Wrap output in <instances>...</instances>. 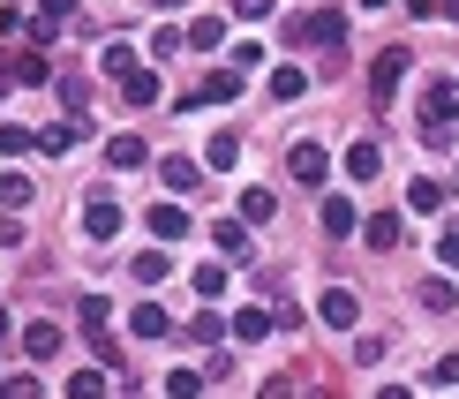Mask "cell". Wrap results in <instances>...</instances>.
<instances>
[{
    "mask_svg": "<svg viewBox=\"0 0 459 399\" xmlns=\"http://www.w3.org/2000/svg\"><path fill=\"white\" fill-rule=\"evenodd\" d=\"M286 46H324V53H339V46H347V15H339V8L294 15V23H286Z\"/></svg>",
    "mask_w": 459,
    "mask_h": 399,
    "instance_id": "1",
    "label": "cell"
},
{
    "mask_svg": "<svg viewBox=\"0 0 459 399\" xmlns=\"http://www.w3.org/2000/svg\"><path fill=\"white\" fill-rule=\"evenodd\" d=\"M241 99V68H204V83L196 91H181V113H204V106H234Z\"/></svg>",
    "mask_w": 459,
    "mask_h": 399,
    "instance_id": "2",
    "label": "cell"
},
{
    "mask_svg": "<svg viewBox=\"0 0 459 399\" xmlns=\"http://www.w3.org/2000/svg\"><path fill=\"white\" fill-rule=\"evenodd\" d=\"M83 234H91V241H113V234H121V204H113V196H91V204H83Z\"/></svg>",
    "mask_w": 459,
    "mask_h": 399,
    "instance_id": "3",
    "label": "cell"
},
{
    "mask_svg": "<svg viewBox=\"0 0 459 399\" xmlns=\"http://www.w3.org/2000/svg\"><path fill=\"white\" fill-rule=\"evenodd\" d=\"M316 317H324V325H332V332H347V325H354V317H361V301H354L347 287H332V294H324V301H316Z\"/></svg>",
    "mask_w": 459,
    "mask_h": 399,
    "instance_id": "4",
    "label": "cell"
},
{
    "mask_svg": "<svg viewBox=\"0 0 459 399\" xmlns=\"http://www.w3.org/2000/svg\"><path fill=\"white\" fill-rule=\"evenodd\" d=\"M377 174H385V151H377L369 136L347 143V181H377Z\"/></svg>",
    "mask_w": 459,
    "mask_h": 399,
    "instance_id": "5",
    "label": "cell"
},
{
    "mask_svg": "<svg viewBox=\"0 0 459 399\" xmlns=\"http://www.w3.org/2000/svg\"><path fill=\"white\" fill-rule=\"evenodd\" d=\"M128 279H136V287L151 294V287H159V279H174V256H166V249H143L136 264H128Z\"/></svg>",
    "mask_w": 459,
    "mask_h": 399,
    "instance_id": "6",
    "label": "cell"
},
{
    "mask_svg": "<svg viewBox=\"0 0 459 399\" xmlns=\"http://www.w3.org/2000/svg\"><path fill=\"white\" fill-rule=\"evenodd\" d=\"M23 354H30V362H53V354H61V325H46V317L23 325Z\"/></svg>",
    "mask_w": 459,
    "mask_h": 399,
    "instance_id": "7",
    "label": "cell"
},
{
    "mask_svg": "<svg viewBox=\"0 0 459 399\" xmlns=\"http://www.w3.org/2000/svg\"><path fill=\"white\" fill-rule=\"evenodd\" d=\"M286 174H294V181H324V143H294V151H286Z\"/></svg>",
    "mask_w": 459,
    "mask_h": 399,
    "instance_id": "8",
    "label": "cell"
},
{
    "mask_svg": "<svg viewBox=\"0 0 459 399\" xmlns=\"http://www.w3.org/2000/svg\"><path fill=\"white\" fill-rule=\"evenodd\" d=\"M399 75H407V53H399V46H392V53H377V68H369V83H377V106L392 99V83H399Z\"/></svg>",
    "mask_w": 459,
    "mask_h": 399,
    "instance_id": "9",
    "label": "cell"
},
{
    "mask_svg": "<svg viewBox=\"0 0 459 399\" xmlns=\"http://www.w3.org/2000/svg\"><path fill=\"white\" fill-rule=\"evenodd\" d=\"M143 219H151V234H159V241H181V234H188V212H181V204H151Z\"/></svg>",
    "mask_w": 459,
    "mask_h": 399,
    "instance_id": "10",
    "label": "cell"
},
{
    "mask_svg": "<svg viewBox=\"0 0 459 399\" xmlns=\"http://www.w3.org/2000/svg\"><path fill=\"white\" fill-rule=\"evenodd\" d=\"M128 332H136V339H166V332H174V317H166L159 301H136V317H128Z\"/></svg>",
    "mask_w": 459,
    "mask_h": 399,
    "instance_id": "11",
    "label": "cell"
},
{
    "mask_svg": "<svg viewBox=\"0 0 459 399\" xmlns=\"http://www.w3.org/2000/svg\"><path fill=\"white\" fill-rule=\"evenodd\" d=\"M83 136H91V128H83V121H53V128H46V136H38V151H53V159H68V151H75V143H83Z\"/></svg>",
    "mask_w": 459,
    "mask_h": 399,
    "instance_id": "12",
    "label": "cell"
},
{
    "mask_svg": "<svg viewBox=\"0 0 459 399\" xmlns=\"http://www.w3.org/2000/svg\"><path fill=\"white\" fill-rule=\"evenodd\" d=\"M361 241H369L377 256H392V249H399V212H377L369 226H361Z\"/></svg>",
    "mask_w": 459,
    "mask_h": 399,
    "instance_id": "13",
    "label": "cell"
},
{
    "mask_svg": "<svg viewBox=\"0 0 459 399\" xmlns=\"http://www.w3.org/2000/svg\"><path fill=\"white\" fill-rule=\"evenodd\" d=\"M181 30H188V46H196V53L226 46V15H196V23H181Z\"/></svg>",
    "mask_w": 459,
    "mask_h": 399,
    "instance_id": "14",
    "label": "cell"
},
{
    "mask_svg": "<svg viewBox=\"0 0 459 399\" xmlns=\"http://www.w3.org/2000/svg\"><path fill=\"white\" fill-rule=\"evenodd\" d=\"M272 99H279V106L309 99V75H301V68H272Z\"/></svg>",
    "mask_w": 459,
    "mask_h": 399,
    "instance_id": "15",
    "label": "cell"
},
{
    "mask_svg": "<svg viewBox=\"0 0 459 399\" xmlns=\"http://www.w3.org/2000/svg\"><path fill=\"white\" fill-rule=\"evenodd\" d=\"M241 219H248V226H272V219H279V196H272V188H248V196H241Z\"/></svg>",
    "mask_w": 459,
    "mask_h": 399,
    "instance_id": "16",
    "label": "cell"
},
{
    "mask_svg": "<svg viewBox=\"0 0 459 399\" xmlns=\"http://www.w3.org/2000/svg\"><path fill=\"white\" fill-rule=\"evenodd\" d=\"M324 234H354V196H324Z\"/></svg>",
    "mask_w": 459,
    "mask_h": 399,
    "instance_id": "17",
    "label": "cell"
},
{
    "mask_svg": "<svg viewBox=\"0 0 459 399\" xmlns=\"http://www.w3.org/2000/svg\"><path fill=\"white\" fill-rule=\"evenodd\" d=\"M159 91H166L159 75H151V68H136V75L121 83V99H128V106H159Z\"/></svg>",
    "mask_w": 459,
    "mask_h": 399,
    "instance_id": "18",
    "label": "cell"
},
{
    "mask_svg": "<svg viewBox=\"0 0 459 399\" xmlns=\"http://www.w3.org/2000/svg\"><path fill=\"white\" fill-rule=\"evenodd\" d=\"M188 339H196V347H219V339H234V325H219V317H212V301H204V309H196V325H188Z\"/></svg>",
    "mask_w": 459,
    "mask_h": 399,
    "instance_id": "19",
    "label": "cell"
},
{
    "mask_svg": "<svg viewBox=\"0 0 459 399\" xmlns=\"http://www.w3.org/2000/svg\"><path fill=\"white\" fill-rule=\"evenodd\" d=\"M272 325H279V317H264V309H241V317H234V339L264 347V339H272Z\"/></svg>",
    "mask_w": 459,
    "mask_h": 399,
    "instance_id": "20",
    "label": "cell"
},
{
    "mask_svg": "<svg viewBox=\"0 0 459 399\" xmlns=\"http://www.w3.org/2000/svg\"><path fill=\"white\" fill-rule=\"evenodd\" d=\"M159 174H166V188H196V181H204V166L174 151V159H159Z\"/></svg>",
    "mask_w": 459,
    "mask_h": 399,
    "instance_id": "21",
    "label": "cell"
},
{
    "mask_svg": "<svg viewBox=\"0 0 459 399\" xmlns=\"http://www.w3.org/2000/svg\"><path fill=\"white\" fill-rule=\"evenodd\" d=\"M212 241H219L226 256H241V249H248V219H219V226H212Z\"/></svg>",
    "mask_w": 459,
    "mask_h": 399,
    "instance_id": "22",
    "label": "cell"
},
{
    "mask_svg": "<svg viewBox=\"0 0 459 399\" xmlns=\"http://www.w3.org/2000/svg\"><path fill=\"white\" fill-rule=\"evenodd\" d=\"M0 151H8V159H23V151H38V136L23 121H0Z\"/></svg>",
    "mask_w": 459,
    "mask_h": 399,
    "instance_id": "23",
    "label": "cell"
},
{
    "mask_svg": "<svg viewBox=\"0 0 459 399\" xmlns=\"http://www.w3.org/2000/svg\"><path fill=\"white\" fill-rule=\"evenodd\" d=\"M106 159L121 166V174H128V166H143V136H113V143H106Z\"/></svg>",
    "mask_w": 459,
    "mask_h": 399,
    "instance_id": "24",
    "label": "cell"
},
{
    "mask_svg": "<svg viewBox=\"0 0 459 399\" xmlns=\"http://www.w3.org/2000/svg\"><path fill=\"white\" fill-rule=\"evenodd\" d=\"M407 204H414V212H445V188H437V181L422 174V181H414V188H407Z\"/></svg>",
    "mask_w": 459,
    "mask_h": 399,
    "instance_id": "25",
    "label": "cell"
},
{
    "mask_svg": "<svg viewBox=\"0 0 459 399\" xmlns=\"http://www.w3.org/2000/svg\"><path fill=\"white\" fill-rule=\"evenodd\" d=\"M0 204H8V212H30V181L23 174H0Z\"/></svg>",
    "mask_w": 459,
    "mask_h": 399,
    "instance_id": "26",
    "label": "cell"
},
{
    "mask_svg": "<svg viewBox=\"0 0 459 399\" xmlns=\"http://www.w3.org/2000/svg\"><path fill=\"white\" fill-rule=\"evenodd\" d=\"M106 75L128 83V75H136V46H106Z\"/></svg>",
    "mask_w": 459,
    "mask_h": 399,
    "instance_id": "27",
    "label": "cell"
},
{
    "mask_svg": "<svg viewBox=\"0 0 459 399\" xmlns=\"http://www.w3.org/2000/svg\"><path fill=\"white\" fill-rule=\"evenodd\" d=\"M188 279H196V301H219V294H226V272H219V264H204V272H188Z\"/></svg>",
    "mask_w": 459,
    "mask_h": 399,
    "instance_id": "28",
    "label": "cell"
},
{
    "mask_svg": "<svg viewBox=\"0 0 459 399\" xmlns=\"http://www.w3.org/2000/svg\"><path fill=\"white\" fill-rule=\"evenodd\" d=\"M15 83H46V53H38V46L15 53Z\"/></svg>",
    "mask_w": 459,
    "mask_h": 399,
    "instance_id": "29",
    "label": "cell"
},
{
    "mask_svg": "<svg viewBox=\"0 0 459 399\" xmlns=\"http://www.w3.org/2000/svg\"><path fill=\"white\" fill-rule=\"evenodd\" d=\"M99 392H106L99 369H75V377H68V399H99Z\"/></svg>",
    "mask_w": 459,
    "mask_h": 399,
    "instance_id": "30",
    "label": "cell"
},
{
    "mask_svg": "<svg viewBox=\"0 0 459 399\" xmlns=\"http://www.w3.org/2000/svg\"><path fill=\"white\" fill-rule=\"evenodd\" d=\"M196 392H204L196 369H174V377H166V399H196Z\"/></svg>",
    "mask_w": 459,
    "mask_h": 399,
    "instance_id": "31",
    "label": "cell"
},
{
    "mask_svg": "<svg viewBox=\"0 0 459 399\" xmlns=\"http://www.w3.org/2000/svg\"><path fill=\"white\" fill-rule=\"evenodd\" d=\"M212 166L226 174V166H241V136H212Z\"/></svg>",
    "mask_w": 459,
    "mask_h": 399,
    "instance_id": "32",
    "label": "cell"
},
{
    "mask_svg": "<svg viewBox=\"0 0 459 399\" xmlns=\"http://www.w3.org/2000/svg\"><path fill=\"white\" fill-rule=\"evenodd\" d=\"M23 38H30V46H53V38H61V23H53V15H30Z\"/></svg>",
    "mask_w": 459,
    "mask_h": 399,
    "instance_id": "33",
    "label": "cell"
},
{
    "mask_svg": "<svg viewBox=\"0 0 459 399\" xmlns=\"http://www.w3.org/2000/svg\"><path fill=\"white\" fill-rule=\"evenodd\" d=\"M437 264H459V219H445V234H437Z\"/></svg>",
    "mask_w": 459,
    "mask_h": 399,
    "instance_id": "34",
    "label": "cell"
},
{
    "mask_svg": "<svg viewBox=\"0 0 459 399\" xmlns=\"http://www.w3.org/2000/svg\"><path fill=\"white\" fill-rule=\"evenodd\" d=\"M181 46H188V30H159V38H151V53H159V61H174Z\"/></svg>",
    "mask_w": 459,
    "mask_h": 399,
    "instance_id": "35",
    "label": "cell"
},
{
    "mask_svg": "<svg viewBox=\"0 0 459 399\" xmlns=\"http://www.w3.org/2000/svg\"><path fill=\"white\" fill-rule=\"evenodd\" d=\"M437 385H459V354H437Z\"/></svg>",
    "mask_w": 459,
    "mask_h": 399,
    "instance_id": "36",
    "label": "cell"
},
{
    "mask_svg": "<svg viewBox=\"0 0 459 399\" xmlns=\"http://www.w3.org/2000/svg\"><path fill=\"white\" fill-rule=\"evenodd\" d=\"M23 241V219H0V249H15Z\"/></svg>",
    "mask_w": 459,
    "mask_h": 399,
    "instance_id": "37",
    "label": "cell"
},
{
    "mask_svg": "<svg viewBox=\"0 0 459 399\" xmlns=\"http://www.w3.org/2000/svg\"><path fill=\"white\" fill-rule=\"evenodd\" d=\"M38 15H53V23H61V15H75V0H38Z\"/></svg>",
    "mask_w": 459,
    "mask_h": 399,
    "instance_id": "38",
    "label": "cell"
},
{
    "mask_svg": "<svg viewBox=\"0 0 459 399\" xmlns=\"http://www.w3.org/2000/svg\"><path fill=\"white\" fill-rule=\"evenodd\" d=\"M279 0H234V15H272Z\"/></svg>",
    "mask_w": 459,
    "mask_h": 399,
    "instance_id": "39",
    "label": "cell"
},
{
    "mask_svg": "<svg viewBox=\"0 0 459 399\" xmlns=\"http://www.w3.org/2000/svg\"><path fill=\"white\" fill-rule=\"evenodd\" d=\"M8 83H15V61H8V53H0V99H8Z\"/></svg>",
    "mask_w": 459,
    "mask_h": 399,
    "instance_id": "40",
    "label": "cell"
},
{
    "mask_svg": "<svg viewBox=\"0 0 459 399\" xmlns=\"http://www.w3.org/2000/svg\"><path fill=\"white\" fill-rule=\"evenodd\" d=\"M437 8H445V15H459V0H437Z\"/></svg>",
    "mask_w": 459,
    "mask_h": 399,
    "instance_id": "41",
    "label": "cell"
},
{
    "mask_svg": "<svg viewBox=\"0 0 459 399\" xmlns=\"http://www.w3.org/2000/svg\"><path fill=\"white\" fill-rule=\"evenodd\" d=\"M0 339H8V309H0Z\"/></svg>",
    "mask_w": 459,
    "mask_h": 399,
    "instance_id": "42",
    "label": "cell"
},
{
    "mask_svg": "<svg viewBox=\"0 0 459 399\" xmlns=\"http://www.w3.org/2000/svg\"><path fill=\"white\" fill-rule=\"evenodd\" d=\"M159 8H181V0H159Z\"/></svg>",
    "mask_w": 459,
    "mask_h": 399,
    "instance_id": "43",
    "label": "cell"
}]
</instances>
